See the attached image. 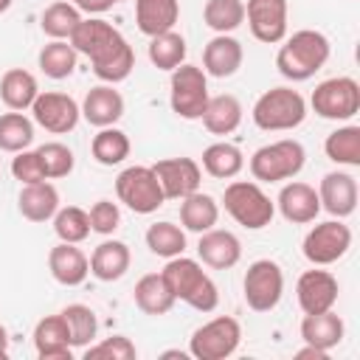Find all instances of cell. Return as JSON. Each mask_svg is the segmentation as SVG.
<instances>
[{
	"label": "cell",
	"instance_id": "1",
	"mask_svg": "<svg viewBox=\"0 0 360 360\" xmlns=\"http://www.w3.org/2000/svg\"><path fill=\"white\" fill-rule=\"evenodd\" d=\"M68 42L76 48V53L90 59L93 73L104 84L124 82L135 68L132 45L124 39V34L115 25H110L101 17H82V22L76 25Z\"/></svg>",
	"mask_w": 360,
	"mask_h": 360
},
{
	"label": "cell",
	"instance_id": "2",
	"mask_svg": "<svg viewBox=\"0 0 360 360\" xmlns=\"http://www.w3.org/2000/svg\"><path fill=\"white\" fill-rule=\"evenodd\" d=\"M281 42L284 45L276 53V68L287 82L312 79L329 62V53H332L326 34H321L315 28H301L292 37H284Z\"/></svg>",
	"mask_w": 360,
	"mask_h": 360
},
{
	"label": "cell",
	"instance_id": "3",
	"mask_svg": "<svg viewBox=\"0 0 360 360\" xmlns=\"http://www.w3.org/2000/svg\"><path fill=\"white\" fill-rule=\"evenodd\" d=\"M160 276L166 278L174 301H183L197 312H214L217 309L219 290L197 259H188L183 253L172 256V259H166V267L160 270Z\"/></svg>",
	"mask_w": 360,
	"mask_h": 360
},
{
	"label": "cell",
	"instance_id": "4",
	"mask_svg": "<svg viewBox=\"0 0 360 360\" xmlns=\"http://www.w3.org/2000/svg\"><path fill=\"white\" fill-rule=\"evenodd\" d=\"M253 124L264 132H287L304 124L307 118V101L292 87H270L264 90L253 104Z\"/></svg>",
	"mask_w": 360,
	"mask_h": 360
},
{
	"label": "cell",
	"instance_id": "5",
	"mask_svg": "<svg viewBox=\"0 0 360 360\" xmlns=\"http://www.w3.org/2000/svg\"><path fill=\"white\" fill-rule=\"evenodd\" d=\"M307 163V149L301 141L295 138H281L273 143L259 146L250 155V174L259 183H281V180H292Z\"/></svg>",
	"mask_w": 360,
	"mask_h": 360
},
{
	"label": "cell",
	"instance_id": "6",
	"mask_svg": "<svg viewBox=\"0 0 360 360\" xmlns=\"http://www.w3.org/2000/svg\"><path fill=\"white\" fill-rule=\"evenodd\" d=\"M222 205L233 222L248 231H262L276 217V202L253 180H233L222 191Z\"/></svg>",
	"mask_w": 360,
	"mask_h": 360
},
{
	"label": "cell",
	"instance_id": "7",
	"mask_svg": "<svg viewBox=\"0 0 360 360\" xmlns=\"http://www.w3.org/2000/svg\"><path fill=\"white\" fill-rule=\"evenodd\" d=\"M242 343V326L231 315H217L188 338V354L197 360H225Z\"/></svg>",
	"mask_w": 360,
	"mask_h": 360
},
{
	"label": "cell",
	"instance_id": "8",
	"mask_svg": "<svg viewBox=\"0 0 360 360\" xmlns=\"http://www.w3.org/2000/svg\"><path fill=\"white\" fill-rule=\"evenodd\" d=\"M169 104H172V112L186 118V121H194L202 115L205 104H208V76L202 68L197 65H177L172 70V82H169Z\"/></svg>",
	"mask_w": 360,
	"mask_h": 360
},
{
	"label": "cell",
	"instance_id": "9",
	"mask_svg": "<svg viewBox=\"0 0 360 360\" xmlns=\"http://www.w3.org/2000/svg\"><path fill=\"white\" fill-rule=\"evenodd\" d=\"M309 107L326 121H349L360 110V84L352 76L326 79L312 90Z\"/></svg>",
	"mask_w": 360,
	"mask_h": 360
},
{
	"label": "cell",
	"instance_id": "10",
	"mask_svg": "<svg viewBox=\"0 0 360 360\" xmlns=\"http://www.w3.org/2000/svg\"><path fill=\"white\" fill-rule=\"evenodd\" d=\"M352 248V228L343 219H326L307 231L301 250L312 267H326L343 259Z\"/></svg>",
	"mask_w": 360,
	"mask_h": 360
},
{
	"label": "cell",
	"instance_id": "11",
	"mask_svg": "<svg viewBox=\"0 0 360 360\" xmlns=\"http://www.w3.org/2000/svg\"><path fill=\"white\" fill-rule=\"evenodd\" d=\"M115 194L135 214H155L166 202L152 166H127L115 177Z\"/></svg>",
	"mask_w": 360,
	"mask_h": 360
},
{
	"label": "cell",
	"instance_id": "12",
	"mask_svg": "<svg viewBox=\"0 0 360 360\" xmlns=\"http://www.w3.org/2000/svg\"><path fill=\"white\" fill-rule=\"evenodd\" d=\"M245 301L253 312H270L284 295V273L273 259H256L242 278Z\"/></svg>",
	"mask_w": 360,
	"mask_h": 360
},
{
	"label": "cell",
	"instance_id": "13",
	"mask_svg": "<svg viewBox=\"0 0 360 360\" xmlns=\"http://www.w3.org/2000/svg\"><path fill=\"white\" fill-rule=\"evenodd\" d=\"M31 118L34 124H39L45 132L53 135H68L76 129L79 118H82V107L76 104L73 96L68 93H56V90H45L34 98L31 104Z\"/></svg>",
	"mask_w": 360,
	"mask_h": 360
},
{
	"label": "cell",
	"instance_id": "14",
	"mask_svg": "<svg viewBox=\"0 0 360 360\" xmlns=\"http://www.w3.org/2000/svg\"><path fill=\"white\" fill-rule=\"evenodd\" d=\"M152 172L160 183L166 200H183V197L194 194L202 183V169L191 158H163L152 166Z\"/></svg>",
	"mask_w": 360,
	"mask_h": 360
},
{
	"label": "cell",
	"instance_id": "15",
	"mask_svg": "<svg viewBox=\"0 0 360 360\" xmlns=\"http://www.w3.org/2000/svg\"><path fill=\"white\" fill-rule=\"evenodd\" d=\"M245 20L259 42L276 45L287 37V0H248Z\"/></svg>",
	"mask_w": 360,
	"mask_h": 360
},
{
	"label": "cell",
	"instance_id": "16",
	"mask_svg": "<svg viewBox=\"0 0 360 360\" xmlns=\"http://www.w3.org/2000/svg\"><path fill=\"white\" fill-rule=\"evenodd\" d=\"M338 278L329 270H304L295 281V298L304 315L335 309L338 304Z\"/></svg>",
	"mask_w": 360,
	"mask_h": 360
},
{
	"label": "cell",
	"instance_id": "17",
	"mask_svg": "<svg viewBox=\"0 0 360 360\" xmlns=\"http://www.w3.org/2000/svg\"><path fill=\"white\" fill-rule=\"evenodd\" d=\"M318 200L326 214L335 219H346L357 208V180L349 172H326L318 183Z\"/></svg>",
	"mask_w": 360,
	"mask_h": 360
},
{
	"label": "cell",
	"instance_id": "18",
	"mask_svg": "<svg viewBox=\"0 0 360 360\" xmlns=\"http://www.w3.org/2000/svg\"><path fill=\"white\" fill-rule=\"evenodd\" d=\"M197 256L211 270H231L242 259V242H239V236L233 231L208 228V231L200 233Z\"/></svg>",
	"mask_w": 360,
	"mask_h": 360
},
{
	"label": "cell",
	"instance_id": "19",
	"mask_svg": "<svg viewBox=\"0 0 360 360\" xmlns=\"http://www.w3.org/2000/svg\"><path fill=\"white\" fill-rule=\"evenodd\" d=\"M281 217L292 225H307V222H315V217L321 214V200H318V191L315 186L309 183H301V180H290L281 186L278 191V200H276Z\"/></svg>",
	"mask_w": 360,
	"mask_h": 360
},
{
	"label": "cell",
	"instance_id": "20",
	"mask_svg": "<svg viewBox=\"0 0 360 360\" xmlns=\"http://www.w3.org/2000/svg\"><path fill=\"white\" fill-rule=\"evenodd\" d=\"M242 59H245L242 42L231 34H217L202 48V70H205V76H214V79L233 76L242 68Z\"/></svg>",
	"mask_w": 360,
	"mask_h": 360
},
{
	"label": "cell",
	"instance_id": "21",
	"mask_svg": "<svg viewBox=\"0 0 360 360\" xmlns=\"http://www.w3.org/2000/svg\"><path fill=\"white\" fill-rule=\"evenodd\" d=\"M34 349L42 360H70L73 357V346H70V332L68 323L59 315H45L42 321H37L34 326Z\"/></svg>",
	"mask_w": 360,
	"mask_h": 360
},
{
	"label": "cell",
	"instance_id": "22",
	"mask_svg": "<svg viewBox=\"0 0 360 360\" xmlns=\"http://www.w3.org/2000/svg\"><path fill=\"white\" fill-rule=\"evenodd\" d=\"M48 270L62 287H79L90 273V259L73 242H59L48 253Z\"/></svg>",
	"mask_w": 360,
	"mask_h": 360
},
{
	"label": "cell",
	"instance_id": "23",
	"mask_svg": "<svg viewBox=\"0 0 360 360\" xmlns=\"http://www.w3.org/2000/svg\"><path fill=\"white\" fill-rule=\"evenodd\" d=\"M82 107V118L93 127H115V121L124 115V96L112 84H98L90 87Z\"/></svg>",
	"mask_w": 360,
	"mask_h": 360
},
{
	"label": "cell",
	"instance_id": "24",
	"mask_svg": "<svg viewBox=\"0 0 360 360\" xmlns=\"http://www.w3.org/2000/svg\"><path fill=\"white\" fill-rule=\"evenodd\" d=\"M129 264H132V253H129L127 242H121V239H104L90 253V273L98 281H118V278H124Z\"/></svg>",
	"mask_w": 360,
	"mask_h": 360
},
{
	"label": "cell",
	"instance_id": "25",
	"mask_svg": "<svg viewBox=\"0 0 360 360\" xmlns=\"http://www.w3.org/2000/svg\"><path fill=\"white\" fill-rule=\"evenodd\" d=\"M17 208L28 222H48L53 219V214L59 211V191L53 183L42 180V183H28L20 188L17 197Z\"/></svg>",
	"mask_w": 360,
	"mask_h": 360
},
{
	"label": "cell",
	"instance_id": "26",
	"mask_svg": "<svg viewBox=\"0 0 360 360\" xmlns=\"http://www.w3.org/2000/svg\"><path fill=\"white\" fill-rule=\"evenodd\" d=\"M343 335H346V323H343V318L335 309L312 312V315H304V321H301V338H304V343L318 346L323 352L340 346Z\"/></svg>",
	"mask_w": 360,
	"mask_h": 360
},
{
	"label": "cell",
	"instance_id": "27",
	"mask_svg": "<svg viewBox=\"0 0 360 360\" xmlns=\"http://www.w3.org/2000/svg\"><path fill=\"white\" fill-rule=\"evenodd\" d=\"M177 20H180L177 0H135V22H138V31L146 37L172 31Z\"/></svg>",
	"mask_w": 360,
	"mask_h": 360
},
{
	"label": "cell",
	"instance_id": "28",
	"mask_svg": "<svg viewBox=\"0 0 360 360\" xmlns=\"http://www.w3.org/2000/svg\"><path fill=\"white\" fill-rule=\"evenodd\" d=\"M242 101L231 93H219V96H208V104L202 110V127L211 135H231L239 124H242Z\"/></svg>",
	"mask_w": 360,
	"mask_h": 360
},
{
	"label": "cell",
	"instance_id": "29",
	"mask_svg": "<svg viewBox=\"0 0 360 360\" xmlns=\"http://www.w3.org/2000/svg\"><path fill=\"white\" fill-rule=\"evenodd\" d=\"M39 96V84L37 76L25 68H8L0 76V98L8 110H31L34 98Z\"/></svg>",
	"mask_w": 360,
	"mask_h": 360
},
{
	"label": "cell",
	"instance_id": "30",
	"mask_svg": "<svg viewBox=\"0 0 360 360\" xmlns=\"http://www.w3.org/2000/svg\"><path fill=\"white\" fill-rule=\"evenodd\" d=\"M132 298H135V307H138L143 315H152V318L166 315V312H172V307H174V295H172V290H169V284H166V278H163L160 273H146V276H141L138 284H135Z\"/></svg>",
	"mask_w": 360,
	"mask_h": 360
},
{
	"label": "cell",
	"instance_id": "31",
	"mask_svg": "<svg viewBox=\"0 0 360 360\" xmlns=\"http://www.w3.org/2000/svg\"><path fill=\"white\" fill-rule=\"evenodd\" d=\"M217 219H219V205L211 194L197 188L194 194L180 200V225H183V231L202 233V231L214 228Z\"/></svg>",
	"mask_w": 360,
	"mask_h": 360
},
{
	"label": "cell",
	"instance_id": "32",
	"mask_svg": "<svg viewBox=\"0 0 360 360\" xmlns=\"http://www.w3.org/2000/svg\"><path fill=\"white\" fill-rule=\"evenodd\" d=\"M202 169L217 180H231L245 169V155L236 143L217 141L202 149Z\"/></svg>",
	"mask_w": 360,
	"mask_h": 360
},
{
	"label": "cell",
	"instance_id": "33",
	"mask_svg": "<svg viewBox=\"0 0 360 360\" xmlns=\"http://www.w3.org/2000/svg\"><path fill=\"white\" fill-rule=\"evenodd\" d=\"M76 59H79V53L68 39H51V42L42 45V51L37 56V65L48 79L59 82V79H68L76 70Z\"/></svg>",
	"mask_w": 360,
	"mask_h": 360
},
{
	"label": "cell",
	"instance_id": "34",
	"mask_svg": "<svg viewBox=\"0 0 360 360\" xmlns=\"http://www.w3.org/2000/svg\"><path fill=\"white\" fill-rule=\"evenodd\" d=\"M323 152L338 166H360V127L346 124L326 135Z\"/></svg>",
	"mask_w": 360,
	"mask_h": 360
},
{
	"label": "cell",
	"instance_id": "35",
	"mask_svg": "<svg viewBox=\"0 0 360 360\" xmlns=\"http://www.w3.org/2000/svg\"><path fill=\"white\" fill-rule=\"evenodd\" d=\"M129 149H132L129 146V138L118 127H101L93 135V141H90V152H93L96 163H101V166H118V163H124L129 158Z\"/></svg>",
	"mask_w": 360,
	"mask_h": 360
},
{
	"label": "cell",
	"instance_id": "36",
	"mask_svg": "<svg viewBox=\"0 0 360 360\" xmlns=\"http://www.w3.org/2000/svg\"><path fill=\"white\" fill-rule=\"evenodd\" d=\"M186 39L183 34H177L174 28L172 31H163L158 37H149V62L158 68V70H174L177 65L186 62Z\"/></svg>",
	"mask_w": 360,
	"mask_h": 360
},
{
	"label": "cell",
	"instance_id": "37",
	"mask_svg": "<svg viewBox=\"0 0 360 360\" xmlns=\"http://www.w3.org/2000/svg\"><path fill=\"white\" fill-rule=\"evenodd\" d=\"M34 143V118L20 110L0 115V149L3 152H22Z\"/></svg>",
	"mask_w": 360,
	"mask_h": 360
},
{
	"label": "cell",
	"instance_id": "38",
	"mask_svg": "<svg viewBox=\"0 0 360 360\" xmlns=\"http://www.w3.org/2000/svg\"><path fill=\"white\" fill-rule=\"evenodd\" d=\"M82 22V11L68 3V0H56L51 3L42 17H39V25H42V34L51 37V39H70V34L76 31V25Z\"/></svg>",
	"mask_w": 360,
	"mask_h": 360
},
{
	"label": "cell",
	"instance_id": "39",
	"mask_svg": "<svg viewBox=\"0 0 360 360\" xmlns=\"http://www.w3.org/2000/svg\"><path fill=\"white\" fill-rule=\"evenodd\" d=\"M146 239V248L160 256V259H172V256H180L186 250V231L174 222H152L143 233Z\"/></svg>",
	"mask_w": 360,
	"mask_h": 360
},
{
	"label": "cell",
	"instance_id": "40",
	"mask_svg": "<svg viewBox=\"0 0 360 360\" xmlns=\"http://www.w3.org/2000/svg\"><path fill=\"white\" fill-rule=\"evenodd\" d=\"M202 20L217 34H231L245 22V0H205Z\"/></svg>",
	"mask_w": 360,
	"mask_h": 360
},
{
	"label": "cell",
	"instance_id": "41",
	"mask_svg": "<svg viewBox=\"0 0 360 360\" xmlns=\"http://www.w3.org/2000/svg\"><path fill=\"white\" fill-rule=\"evenodd\" d=\"M62 318L68 323L70 346L73 349H84V346L93 343V338L98 332V321H96V312L87 304H68L62 309Z\"/></svg>",
	"mask_w": 360,
	"mask_h": 360
},
{
	"label": "cell",
	"instance_id": "42",
	"mask_svg": "<svg viewBox=\"0 0 360 360\" xmlns=\"http://www.w3.org/2000/svg\"><path fill=\"white\" fill-rule=\"evenodd\" d=\"M53 231L59 236V242H84L90 236V217L84 208L79 205H65L53 214Z\"/></svg>",
	"mask_w": 360,
	"mask_h": 360
},
{
	"label": "cell",
	"instance_id": "43",
	"mask_svg": "<svg viewBox=\"0 0 360 360\" xmlns=\"http://www.w3.org/2000/svg\"><path fill=\"white\" fill-rule=\"evenodd\" d=\"M37 155H39V163H42V172L48 180H59V177H68L76 166V158H73V149L65 146L62 141H48L42 146H37Z\"/></svg>",
	"mask_w": 360,
	"mask_h": 360
},
{
	"label": "cell",
	"instance_id": "44",
	"mask_svg": "<svg viewBox=\"0 0 360 360\" xmlns=\"http://www.w3.org/2000/svg\"><path fill=\"white\" fill-rule=\"evenodd\" d=\"M135 357H138V349L124 335H112L84 346V360H135Z\"/></svg>",
	"mask_w": 360,
	"mask_h": 360
},
{
	"label": "cell",
	"instance_id": "45",
	"mask_svg": "<svg viewBox=\"0 0 360 360\" xmlns=\"http://www.w3.org/2000/svg\"><path fill=\"white\" fill-rule=\"evenodd\" d=\"M87 217H90V231L101 233V236L115 233V228L121 225V211L112 200H96L87 211Z\"/></svg>",
	"mask_w": 360,
	"mask_h": 360
},
{
	"label": "cell",
	"instance_id": "46",
	"mask_svg": "<svg viewBox=\"0 0 360 360\" xmlns=\"http://www.w3.org/2000/svg\"><path fill=\"white\" fill-rule=\"evenodd\" d=\"M11 174H14V180H20L22 186L48 180V177H45V172H42V163H39L37 149H22V152H14V160H11Z\"/></svg>",
	"mask_w": 360,
	"mask_h": 360
},
{
	"label": "cell",
	"instance_id": "47",
	"mask_svg": "<svg viewBox=\"0 0 360 360\" xmlns=\"http://www.w3.org/2000/svg\"><path fill=\"white\" fill-rule=\"evenodd\" d=\"M82 14H90V17H96V14H104V11H110L118 0H70Z\"/></svg>",
	"mask_w": 360,
	"mask_h": 360
},
{
	"label": "cell",
	"instance_id": "48",
	"mask_svg": "<svg viewBox=\"0 0 360 360\" xmlns=\"http://www.w3.org/2000/svg\"><path fill=\"white\" fill-rule=\"evenodd\" d=\"M295 360H329V352H323V349H318V346H304V349H298L295 352Z\"/></svg>",
	"mask_w": 360,
	"mask_h": 360
},
{
	"label": "cell",
	"instance_id": "49",
	"mask_svg": "<svg viewBox=\"0 0 360 360\" xmlns=\"http://www.w3.org/2000/svg\"><path fill=\"white\" fill-rule=\"evenodd\" d=\"M8 357V329L0 323V360Z\"/></svg>",
	"mask_w": 360,
	"mask_h": 360
},
{
	"label": "cell",
	"instance_id": "50",
	"mask_svg": "<svg viewBox=\"0 0 360 360\" xmlns=\"http://www.w3.org/2000/svg\"><path fill=\"white\" fill-rule=\"evenodd\" d=\"M11 3H14V0H0V14H3V11H8V8H11Z\"/></svg>",
	"mask_w": 360,
	"mask_h": 360
},
{
	"label": "cell",
	"instance_id": "51",
	"mask_svg": "<svg viewBox=\"0 0 360 360\" xmlns=\"http://www.w3.org/2000/svg\"><path fill=\"white\" fill-rule=\"evenodd\" d=\"M118 3H121V0H118Z\"/></svg>",
	"mask_w": 360,
	"mask_h": 360
}]
</instances>
